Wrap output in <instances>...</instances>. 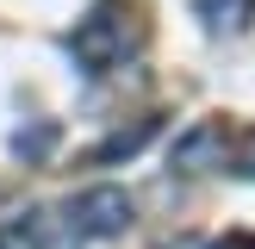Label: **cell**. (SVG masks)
<instances>
[{
	"label": "cell",
	"instance_id": "cell-1",
	"mask_svg": "<svg viewBox=\"0 0 255 249\" xmlns=\"http://www.w3.org/2000/svg\"><path fill=\"white\" fill-rule=\"evenodd\" d=\"M149 44V19H143V0H94L87 19L69 31V56L87 81L100 75H119L125 62H137Z\"/></svg>",
	"mask_w": 255,
	"mask_h": 249
},
{
	"label": "cell",
	"instance_id": "cell-3",
	"mask_svg": "<svg viewBox=\"0 0 255 249\" xmlns=\"http://www.w3.org/2000/svg\"><path fill=\"white\" fill-rule=\"evenodd\" d=\"M224 156H231V124L224 119H199L193 131H181L168 143V168H181V174H224Z\"/></svg>",
	"mask_w": 255,
	"mask_h": 249
},
{
	"label": "cell",
	"instance_id": "cell-5",
	"mask_svg": "<svg viewBox=\"0 0 255 249\" xmlns=\"http://www.w3.org/2000/svg\"><path fill=\"white\" fill-rule=\"evenodd\" d=\"M199 19H206V31H218V37H237V31H249V19H255V0H199Z\"/></svg>",
	"mask_w": 255,
	"mask_h": 249
},
{
	"label": "cell",
	"instance_id": "cell-2",
	"mask_svg": "<svg viewBox=\"0 0 255 249\" xmlns=\"http://www.w3.org/2000/svg\"><path fill=\"white\" fill-rule=\"evenodd\" d=\"M69 206V218L81 224V237L87 243H106V237H125L137 224V199L125 193V187H87V193H75V199H62Z\"/></svg>",
	"mask_w": 255,
	"mask_h": 249
},
{
	"label": "cell",
	"instance_id": "cell-10",
	"mask_svg": "<svg viewBox=\"0 0 255 249\" xmlns=\"http://www.w3.org/2000/svg\"><path fill=\"white\" fill-rule=\"evenodd\" d=\"M224 249H255V237H237V243H224Z\"/></svg>",
	"mask_w": 255,
	"mask_h": 249
},
{
	"label": "cell",
	"instance_id": "cell-7",
	"mask_svg": "<svg viewBox=\"0 0 255 249\" xmlns=\"http://www.w3.org/2000/svg\"><path fill=\"white\" fill-rule=\"evenodd\" d=\"M156 131V119H143V124H131V131H119V137H106V143L94 149V162H112V156H131V149H143V137Z\"/></svg>",
	"mask_w": 255,
	"mask_h": 249
},
{
	"label": "cell",
	"instance_id": "cell-6",
	"mask_svg": "<svg viewBox=\"0 0 255 249\" xmlns=\"http://www.w3.org/2000/svg\"><path fill=\"white\" fill-rule=\"evenodd\" d=\"M224 174H243V181H255V124H249V131H231V156H224Z\"/></svg>",
	"mask_w": 255,
	"mask_h": 249
},
{
	"label": "cell",
	"instance_id": "cell-9",
	"mask_svg": "<svg viewBox=\"0 0 255 249\" xmlns=\"http://www.w3.org/2000/svg\"><path fill=\"white\" fill-rule=\"evenodd\" d=\"M162 249H218L212 237H174V243H162Z\"/></svg>",
	"mask_w": 255,
	"mask_h": 249
},
{
	"label": "cell",
	"instance_id": "cell-8",
	"mask_svg": "<svg viewBox=\"0 0 255 249\" xmlns=\"http://www.w3.org/2000/svg\"><path fill=\"white\" fill-rule=\"evenodd\" d=\"M50 137H56V131H50V124H37L31 137H25V131L12 137V149H19V156H44V149H50Z\"/></svg>",
	"mask_w": 255,
	"mask_h": 249
},
{
	"label": "cell",
	"instance_id": "cell-4",
	"mask_svg": "<svg viewBox=\"0 0 255 249\" xmlns=\"http://www.w3.org/2000/svg\"><path fill=\"white\" fill-rule=\"evenodd\" d=\"M19 218H25L31 249H87L81 224L69 218V206H37V212H19Z\"/></svg>",
	"mask_w": 255,
	"mask_h": 249
}]
</instances>
